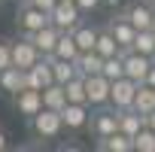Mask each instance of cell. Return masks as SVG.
Returning a JSON list of instances; mask_svg holds the SVG:
<instances>
[{
  "label": "cell",
  "instance_id": "1",
  "mask_svg": "<svg viewBox=\"0 0 155 152\" xmlns=\"http://www.w3.org/2000/svg\"><path fill=\"white\" fill-rule=\"evenodd\" d=\"M31 122V134L37 137V140H58L67 128H64V119H61V110H49V107H43L34 119H28Z\"/></svg>",
  "mask_w": 155,
  "mask_h": 152
},
{
  "label": "cell",
  "instance_id": "2",
  "mask_svg": "<svg viewBox=\"0 0 155 152\" xmlns=\"http://www.w3.org/2000/svg\"><path fill=\"white\" fill-rule=\"evenodd\" d=\"M46 25H52V15L46 9L34 6L31 0H18V9H15V28H18V34L31 37V34H37Z\"/></svg>",
  "mask_w": 155,
  "mask_h": 152
},
{
  "label": "cell",
  "instance_id": "3",
  "mask_svg": "<svg viewBox=\"0 0 155 152\" xmlns=\"http://www.w3.org/2000/svg\"><path fill=\"white\" fill-rule=\"evenodd\" d=\"M119 131V110L116 107H97V113H91V119H88V134L94 137V140H101V137H110V134H116Z\"/></svg>",
  "mask_w": 155,
  "mask_h": 152
},
{
  "label": "cell",
  "instance_id": "4",
  "mask_svg": "<svg viewBox=\"0 0 155 152\" xmlns=\"http://www.w3.org/2000/svg\"><path fill=\"white\" fill-rule=\"evenodd\" d=\"M122 58H125V76H128V79L146 82V76H149L155 58H152V55H143V52H134V49H125Z\"/></svg>",
  "mask_w": 155,
  "mask_h": 152
},
{
  "label": "cell",
  "instance_id": "5",
  "mask_svg": "<svg viewBox=\"0 0 155 152\" xmlns=\"http://www.w3.org/2000/svg\"><path fill=\"white\" fill-rule=\"evenodd\" d=\"M52 82H55V73H52V61H49V55H43L34 67L25 70V88H37V91H43V88L52 85Z\"/></svg>",
  "mask_w": 155,
  "mask_h": 152
},
{
  "label": "cell",
  "instance_id": "6",
  "mask_svg": "<svg viewBox=\"0 0 155 152\" xmlns=\"http://www.w3.org/2000/svg\"><path fill=\"white\" fill-rule=\"evenodd\" d=\"M43 107H46L43 104V91H37V88H21V91L12 94V110L18 116H25V119H34Z\"/></svg>",
  "mask_w": 155,
  "mask_h": 152
},
{
  "label": "cell",
  "instance_id": "7",
  "mask_svg": "<svg viewBox=\"0 0 155 152\" xmlns=\"http://www.w3.org/2000/svg\"><path fill=\"white\" fill-rule=\"evenodd\" d=\"M85 91H88V107H110V91H113V79H107L104 73L85 76Z\"/></svg>",
  "mask_w": 155,
  "mask_h": 152
},
{
  "label": "cell",
  "instance_id": "8",
  "mask_svg": "<svg viewBox=\"0 0 155 152\" xmlns=\"http://www.w3.org/2000/svg\"><path fill=\"white\" fill-rule=\"evenodd\" d=\"M79 21H82V9L73 0H58V6L52 9V25L58 31H73Z\"/></svg>",
  "mask_w": 155,
  "mask_h": 152
},
{
  "label": "cell",
  "instance_id": "9",
  "mask_svg": "<svg viewBox=\"0 0 155 152\" xmlns=\"http://www.w3.org/2000/svg\"><path fill=\"white\" fill-rule=\"evenodd\" d=\"M137 88H140V82L128 79V76L116 79V82H113V91H110V107H116V110H128V107H134Z\"/></svg>",
  "mask_w": 155,
  "mask_h": 152
},
{
  "label": "cell",
  "instance_id": "10",
  "mask_svg": "<svg viewBox=\"0 0 155 152\" xmlns=\"http://www.w3.org/2000/svg\"><path fill=\"white\" fill-rule=\"evenodd\" d=\"M40 58H43V52L37 49V43H34L31 37H25V34H21V40H15V43H12V64H15V67L28 70V67H34Z\"/></svg>",
  "mask_w": 155,
  "mask_h": 152
},
{
  "label": "cell",
  "instance_id": "11",
  "mask_svg": "<svg viewBox=\"0 0 155 152\" xmlns=\"http://www.w3.org/2000/svg\"><path fill=\"white\" fill-rule=\"evenodd\" d=\"M61 119H64V128L67 131H88V104H67L61 110Z\"/></svg>",
  "mask_w": 155,
  "mask_h": 152
},
{
  "label": "cell",
  "instance_id": "12",
  "mask_svg": "<svg viewBox=\"0 0 155 152\" xmlns=\"http://www.w3.org/2000/svg\"><path fill=\"white\" fill-rule=\"evenodd\" d=\"M152 12H155V3H152V0H134V3H128V9H125L128 21H131L137 31L152 28Z\"/></svg>",
  "mask_w": 155,
  "mask_h": 152
},
{
  "label": "cell",
  "instance_id": "13",
  "mask_svg": "<svg viewBox=\"0 0 155 152\" xmlns=\"http://www.w3.org/2000/svg\"><path fill=\"white\" fill-rule=\"evenodd\" d=\"M107 28L113 31V37L119 40V46L122 49H131L134 46V37H137V28L128 21V15L125 12H119V15H113L110 21H107Z\"/></svg>",
  "mask_w": 155,
  "mask_h": 152
},
{
  "label": "cell",
  "instance_id": "14",
  "mask_svg": "<svg viewBox=\"0 0 155 152\" xmlns=\"http://www.w3.org/2000/svg\"><path fill=\"white\" fill-rule=\"evenodd\" d=\"M143 128H146V116H143L140 110H134V107H128V110H119V131H122V134H128V137H137Z\"/></svg>",
  "mask_w": 155,
  "mask_h": 152
},
{
  "label": "cell",
  "instance_id": "15",
  "mask_svg": "<svg viewBox=\"0 0 155 152\" xmlns=\"http://www.w3.org/2000/svg\"><path fill=\"white\" fill-rule=\"evenodd\" d=\"M25 88V70L21 67H15V64H9L6 70H0V91L3 94H15V91H21Z\"/></svg>",
  "mask_w": 155,
  "mask_h": 152
},
{
  "label": "cell",
  "instance_id": "16",
  "mask_svg": "<svg viewBox=\"0 0 155 152\" xmlns=\"http://www.w3.org/2000/svg\"><path fill=\"white\" fill-rule=\"evenodd\" d=\"M61 34H64V31H58L55 25H46V28H40L37 34H31V40L37 43V49H40L43 55H55V46H58Z\"/></svg>",
  "mask_w": 155,
  "mask_h": 152
},
{
  "label": "cell",
  "instance_id": "17",
  "mask_svg": "<svg viewBox=\"0 0 155 152\" xmlns=\"http://www.w3.org/2000/svg\"><path fill=\"white\" fill-rule=\"evenodd\" d=\"M94 146H97L101 152H134V137L116 131V134H110V137L94 140Z\"/></svg>",
  "mask_w": 155,
  "mask_h": 152
},
{
  "label": "cell",
  "instance_id": "18",
  "mask_svg": "<svg viewBox=\"0 0 155 152\" xmlns=\"http://www.w3.org/2000/svg\"><path fill=\"white\" fill-rule=\"evenodd\" d=\"M76 67H79V76H94V73H104V55H101L97 49L79 52V58H76Z\"/></svg>",
  "mask_w": 155,
  "mask_h": 152
},
{
  "label": "cell",
  "instance_id": "19",
  "mask_svg": "<svg viewBox=\"0 0 155 152\" xmlns=\"http://www.w3.org/2000/svg\"><path fill=\"white\" fill-rule=\"evenodd\" d=\"M49 61H52L55 82H61V85H67L70 79H76V76H79V67H76V61H64V58H55V55H49Z\"/></svg>",
  "mask_w": 155,
  "mask_h": 152
},
{
  "label": "cell",
  "instance_id": "20",
  "mask_svg": "<svg viewBox=\"0 0 155 152\" xmlns=\"http://www.w3.org/2000/svg\"><path fill=\"white\" fill-rule=\"evenodd\" d=\"M79 43H76V37H73V31H64L61 34V40H58V46H55V58H64V61H76L79 58Z\"/></svg>",
  "mask_w": 155,
  "mask_h": 152
},
{
  "label": "cell",
  "instance_id": "21",
  "mask_svg": "<svg viewBox=\"0 0 155 152\" xmlns=\"http://www.w3.org/2000/svg\"><path fill=\"white\" fill-rule=\"evenodd\" d=\"M43 104H46L49 110H64V107H67V88H64L61 82L46 85V88H43Z\"/></svg>",
  "mask_w": 155,
  "mask_h": 152
},
{
  "label": "cell",
  "instance_id": "22",
  "mask_svg": "<svg viewBox=\"0 0 155 152\" xmlns=\"http://www.w3.org/2000/svg\"><path fill=\"white\" fill-rule=\"evenodd\" d=\"M134 110H140L143 116H149V113L155 110V85H149V82H140V88H137V97H134Z\"/></svg>",
  "mask_w": 155,
  "mask_h": 152
},
{
  "label": "cell",
  "instance_id": "23",
  "mask_svg": "<svg viewBox=\"0 0 155 152\" xmlns=\"http://www.w3.org/2000/svg\"><path fill=\"white\" fill-rule=\"evenodd\" d=\"M97 28H91V25H85V21H79L73 28V37H76V43H79V49L82 52H88V49H94L97 46Z\"/></svg>",
  "mask_w": 155,
  "mask_h": 152
},
{
  "label": "cell",
  "instance_id": "24",
  "mask_svg": "<svg viewBox=\"0 0 155 152\" xmlns=\"http://www.w3.org/2000/svg\"><path fill=\"white\" fill-rule=\"evenodd\" d=\"M94 49H97L104 58H113V55H122V52H125V49L119 46V40L113 37V31H110V28H104V31L97 34V46H94Z\"/></svg>",
  "mask_w": 155,
  "mask_h": 152
},
{
  "label": "cell",
  "instance_id": "25",
  "mask_svg": "<svg viewBox=\"0 0 155 152\" xmlns=\"http://www.w3.org/2000/svg\"><path fill=\"white\" fill-rule=\"evenodd\" d=\"M67 104H88V91H85V76H76L67 85Z\"/></svg>",
  "mask_w": 155,
  "mask_h": 152
},
{
  "label": "cell",
  "instance_id": "26",
  "mask_svg": "<svg viewBox=\"0 0 155 152\" xmlns=\"http://www.w3.org/2000/svg\"><path fill=\"white\" fill-rule=\"evenodd\" d=\"M131 49L155 58V31H152V28H146V31H137V37H134V46H131Z\"/></svg>",
  "mask_w": 155,
  "mask_h": 152
},
{
  "label": "cell",
  "instance_id": "27",
  "mask_svg": "<svg viewBox=\"0 0 155 152\" xmlns=\"http://www.w3.org/2000/svg\"><path fill=\"white\" fill-rule=\"evenodd\" d=\"M104 76L107 79H122L125 76V58L122 55H113V58H104Z\"/></svg>",
  "mask_w": 155,
  "mask_h": 152
},
{
  "label": "cell",
  "instance_id": "28",
  "mask_svg": "<svg viewBox=\"0 0 155 152\" xmlns=\"http://www.w3.org/2000/svg\"><path fill=\"white\" fill-rule=\"evenodd\" d=\"M134 152H155V131L149 125L134 137Z\"/></svg>",
  "mask_w": 155,
  "mask_h": 152
},
{
  "label": "cell",
  "instance_id": "29",
  "mask_svg": "<svg viewBox=\"0 0 155 152\" xmlns=\"http://www.w3.org/2000/svg\"><path fill=\"white\" fill-rule=\"evenodd\" d=\"M9 64H12V43L0 40V70H6Z\"/></svg>",
  "mask_w": 155,
  "mask_h": 152
},
{
  "label": "cell",
  "instance_id": "30",
  "mask_svg": "<svg viewBox=\"0 0 155 152\" xmlns=\"http://www.w3.org/2000/svg\"><path fill=\"white\" fill-rule=\"evenodd\" d=\"M101 3H104V0H76V6H79L82 12H94Z\"/></svg>",
  "mask_w": 155,
  "mask_h": 152
},
{
  "label": "cell",
  "instance_id": "31",
  "mask_svg": "<svg viewBox=\"0 0 155 152\" xmlns=\"http://www.w3.org/2000/svg\"><path fill=\"white\" fill-rule=\"evenodd\" d=\"M31 3H34V6H40V9H46V12L52 15V9L58 6V0H31Z\"/></svg>",
  "mask_w": 155,
  "mask_h": 152
},
{
  "label": "cell",
  "instance_id": "32",
  "mask_svg": "<svg viewBox=\"0 0 155 152\" xmlns=\"http://www.w3.org/2000/svg\"><path fill=\"white\" fill-rule=\"evenodd\" d=\"M6 146H9V137H6V131H3V128H0V152H3Z\"/></svg>",
  "mask_w": 155,
  "mask_h": 152
},
{
  "label": "cell",
  "instance_id": "33",
  "mask_svg": "<svg viewBox=\"0 0 155 152\" xmlns=\"http://www.w3.org/2000/svg\"><path fill=\"white\" fill-rule=\"evenodd\" d=\"M146 82H149V85H155V64H152V70H149V76H146Z\"/></svg>",
  "mask_w": 155,
  "mask_h": 152
},
{
  "label": "cell",
  "instance_id": "34",
  "mask_svg": "<svg viewBox=\"0 0 155 152\" xmlns=\"http://www.w3.org/2000/svg\"><path fill=\"white\" fill-rule=\"evenodd\" d=\"M104 3H107V6H113V9H119V3H122V0H104Z\"/></svg>",
  "mask_w": 155,
  "mask_h": 152
},
{
  "label": "cell",
  "instance_id": "35",
  "mask_svg": "<svg viewBox=\"0 0 155 152\" xmlns=\"http://www.w3.org/2000/svg\"><path fill=\"white\" fill-rule=\"evenodd\" d=\"M152 31H155V12H152Z\"/></svg>",
  "mask_w": 155,
  "mask_h": 152
},
{
  "label": "cell",
  "instance_id": "36",
  "mask_svg": "<svg viewBox=\"0 0 155 152\" xmlns=\"http://www.w3.org/2000/svg\"><path fill=\"white\" fill-rule=\"evenodd\" d=\"M73 3H76V0H73Z\"/></svg>",
  "mask_w": 155,
  "mask_h": 152
},
{
  "label": "cell",
  "instance_id": "37",
  "mask_svg": "<svg viewBox=\"0 0 155 152\" xmlns=\"http://www.w3.org/2000/svg\"><path fill=\"white\" fill-rule=\"evenodd\" d=\"M152 3H155V0H152Z\"/></svg>",
  "mask_w": 155,
  "mask_h": 152
}]
</instances>
